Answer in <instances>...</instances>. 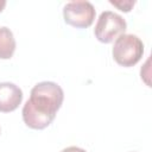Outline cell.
<instances>
[{
    "instance_id": "9c48e42d",
    "label": "cell",
    "mask_w": 152,
    "mask_h": 152,
    "mask_svg": "<svg viewBox=\"0 0 152 152\" xmlns=\"http://www.w3.org/2000/svg\"><path fill=\"white\" fill-rule=\"evenodd\" d=\"M6 6V1L5 0H0V12H2V10L5 8Z\"/></svg>"
},
{
    "instance_id": "3957f363",
    "label": "cell",
    "mask_w": 152,
    "mask_h": 152,
    "mask_svg": "<svg viewBox=\"0 0 152 152\" xmlns=\"http://www.w3.org/2000/svg\"><path fill=\"white\" fill-rule=\"evenodd\" d=\"M127 28L126 20L118 13L112 11H104L100 14L95 28L94 34L101 43H112L119 36L124 34Z\"/></svg>"
},
{
    "instance_id": "7a4b0ae2",
    "label": "cell",
    "mask_w": 152,
    "mask_h": 152,
    "mask_svg": "<svg viewBox=\"0 0 152 152\" xmlns=\"http://www.w3.org/2000/svg\"><path fill=\"white\" fill-rule=\"evenodd\" d=\"M144 44L134 34H121L115 39L112 55L114 61L125 68L135 65L142 57Z\"/></svg>"
},
{
    "instance_id": "6da1fadb",
    "label": "cell",
    "mask_w": 152,
    "mask_h": 152,
    "mask_svg": "<svg viewBox=\"0 0 152 152\" xmlns=\"http://www.w3.org/2000/svg\"><path fill=\"white\" fill-rule=\"evenodd\" d=\"M64 100L61 86L51 81L37 83L30 94V99L23 107V120L32 129H44L55 120L57 110Z\"/></svg>"
},
{
    "instance_id": "ba28073f",
    "label": "cell",
    "mask_w": 152,
    "mask_h": 152,
    "mask_svg": "<svg viewBox=\"0 0 152 152\" xmlns=\"http://www.w3.org/2000/svg\"><path fill=\"white\" fill-rule=\"evenodd\" d=\"M61 152H87V151L81 147H77V146H69V147L62 150Z\"/></svg>"
},
{
    "instance_id": "5b68a950",
    "label": "cell",
    "mask_w": 152,
    "mask_h": 152,
    "mask_svg": "<svg viewBox=\"0 0 152 152\" xmlns=\"http://www.w3.org/2000/svg\"><path fill=\"white\" fill-rule=\"evenodd\" d=\"M23 101L21 89L11 82L0 83V112L10 113L15 110Z\"/></svg>"
},
{
    "instance_id": "52a82bcc",
    "label": "cell",
    "mask_w": 152,
    "mask_h": 152,
    "mask_svg": "<svg viewBox=\"0 0 152 152\" xmlns=\"http://www.w3.org/2000/svg\"><path fill=\"white\" fill-rule=\"evenodd\" d=\"M112 5H114L115 7H118L120 11L122 12H129L132 10V7L134 6L135 1L134 0H119V1H115V0H110L109 1Z\"/></svg>"
},
{
    "instance_id": "8992f818",
    "label": "cell",
    "mask_w": 152,
    "mask_h": 152,
    "mask_svg": "<svg viewBox=\"0 0 152 152\" xmlns=\"http://www.w3.org/2000/svg\"><path fill=\"white\" fill-rule=\"evenodd\" d=\"M15 39L13 32L6 27H0V59H10L15 51Z\"/></svg>"
},
{
    "instance_id": "277c9868",
    "label": "cell",
    "mask_w": 152,
    "mask_h": 152,
    "mask_svg": "<svg viewBox=\"0 0 152 152\" xmlns=\"http://www.w3.org/2000/svg\"><path fill=\"white\" fill-rule=\"evenodd\" d=\"M95 8L89 1H70L63 7L64 21L76 28L89 27L95 19Z\"/></svg>"
}]
</instances>
